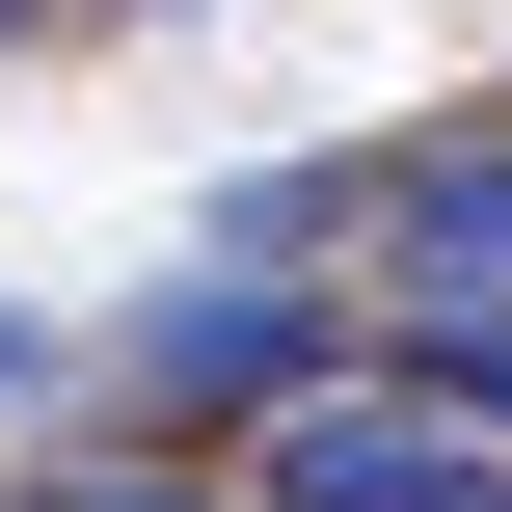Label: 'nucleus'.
Masks as SVG:
<instances>
[{"label":"nucleus","instance_id":"obj_1","mask_svg":"<svg viewBox=\"0 0 512 512\" xmlns=\"http://www.w3.org/2000/svg\"><path fill=\"white\" fill-rule=\"evenodd\" d=\"M297 378H351V297H324V270H162V297L108 324V405H135V459H189V432H270Z\"/></svg>","mask_w":512,"mask_h":512},{"label":"nucleus","instance_id":"obj_2","mask_svg":"<svg viewBox=\"0 0 512 512\" xmlns=\"http://www.w3.org/2000/svg\"><path fill=\"white\" fill-rule=\"evenodd\" d=\"M351 297H378V324H459V297H512V108H459V135H378V162H351Z\"/></svg>","mask_w":512,"mask_h":512},{"label":"nucleus","instance_id":"obj_3","mask_svg":"<svg viewBox=\"0 0 512 512\" xmlns=\"http://www.w3.org/2000/svg\"><path fill=\"white\" fill-rule=\"evenodd\" d=\"M243 512H512V459L459 405H405V378H297L243 432Z\"/></svg>","mask_w":512,"mask_h":512},{"label":"nucleus","instance_id":"obj_4","mask_svg":"<svg viewBox=\"0 0 512 512\" xmlns=\"http://www.w3.org/2000/svg\"><path fill=\"white\" fill-rule=\"evenodd\" d=\"M378 378H405V405H459V432L512 459V297H459V324H378Z\"/></svg>","mask_w":512,"mask_h":512},{"label":"nucleus","instance_id":"obj_5","mask_svg":"<svg viewBox=\"0 0 512 512\" xmlns=\"http://www.w3.org/2000/svg\"><path fill=\"white\" fill-rule=\"evenodd\" d=\"M297 243H351V162H243L216 189V270H297Z\"/></svg>","mask_w":512,"mask_h":512},{"label":"nucleus","instance_id":"obj_6","mask_svg":"<svg viewBox=\"0 0 512 512\" xmlns=\"http://www.w3.org/2000/svg\"><path fill=\"white\" fill-rule=\"evenodd\" d=\"M0 512H243V486H189V459H135V432H108L81 486H0Z\"/></svg>","mask_w":512,"mask_h":512},{"label":"nucleus","instance_id":"obj_7","mask_svg":"<svg viewBox=\"0 0 512 512\" xmlns=\"http://www.w3.org/2000/svg\"><path fill=\"white\" fill-rule=\"evenodd\" d=\"M0 405H54V324H0Z\"/></svg>","mask_w":512,"mask_h":512}]
</instances>
